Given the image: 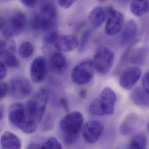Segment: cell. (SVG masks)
<instances>
[{
  "mask_svg": "<svg viewBox=\"0 0 149 149\" xmlns=\"http://www.w3.org/2000/svg\"><path fill=\"white\" fill-rule=\"evenodd\" d=\"M27 24L26 15L18 10L8 11L1 16V31L5 37L12 38L19 35Z\"/></svg>",
  "mask_w": 149,
  "mask_h": 149,
  "instance_id": "cell-1",
  "label": "cell"
},
{
  "mask_svg": "<svg viewBox=\"0 0 149 149\" xmlns=\"http://www.w3.org/2000/svg\"><path fill=\"white\" fill-rule=\"evenodd\" d=\"M58 12L55 6L51 3L41 5L38 13H35L30 20L33 30L49 32L54 30L56 26Z\"/></svg>",
  "mask_w": 149,
  "mask_h": 149,
  "instance_id": "cell-2",
  "label": "cell"
},
{
  "mask_svg": "<svg viewBox=\"0 0 149 149\" xmlns=\"http://www.w3.org/2000/svg\"><path fill=\"white\" fill-rule=\"evenodd\" d=\"M49 95L45 89L40 90L24 104L26 121L38 124L45 113Z\"/></svg>",
  "mask_w": 149,
  "mask_h": 149,
  "instance_id": "cell-3",
  "label": "cell"
},
{
  "mask_svg": "<svg viewBox=\"0 0 149 149\" xmlns=\"http://www.w3.org/2000/svg\"><path fill=\"white\" fill-rule=\"evenodd\" d=\"M116 100L117 97L114 91L110 88H105L91 103L89 111L95 116L111 115L115 111Z\"/></svg>",
  "mask_w": 149,
  "mask_h": 149,
  "instance_id": "cell-4",
  "label": "cell"
},
{
  "mask_svg": "<svg viewBox=\"0 0 149 149\" xmlns=\"http://www.w3.org/2000/svg\"><path fill=\"white\" fill-rule=\"evenodd\" d=\"M83 123V116L77 111L68 114L61 120L59 128L63 135L66 143L71 145L74 142L82 128Z\"/></svg>",
  "mask_w": 149,
  "mask_h": 149,
  "instance_id": "cell-5",
  "label": "cell"
},
{
  "mask_svg": "<svg viewBox=\"0 0 149 149\" xmlns=\"http://www.w3.org/2000/svg\"><path fill=\"white\" fill-rule=\"evenodd\" d=\"M114 58L115 55L111 49L105 46L100 47L92 61L95 70L100 74H108L113 66Z\"/></svg>",
  "mask_w": 149,
  "mask_h": 149,
  "instance_id": "cell-6",
  "label": "cell"
},
{
  "mask_svg": "<svg viewBox=\"0 0 149 149\" xmlns=\"http://www.w3.org/2000/svg\"><path fill=\"white\" fill-rule=\"evenodd\" d=\"M95 70L92 61H84L74 68L72 73V79L75 84L86 85L92 81Z\"/></svg>",
  "mask_w": 149,
  "mask_h": 149,
  "instance_id": "cell-7",
  "label": "cell"
},
{
  "mask_svg": "<svg viewBox=\"0 0 149 149\" xmlns=\"http://www.w3.org/2000/svg\"><path fill=\"white\" fill-rule=\"evenodd\" d=\"M106 23L105 31L110 36L118 34L124 26V16L123 14L112 7L107 8Z\"/></svg>",
  "mask_w": 149,
  "mask_h": 149,
  "instance_id": "cell-8",
  "label": "cell"
},
{
  "mask_svg": "<svg viewBox=\"0 0 149 149\" xmlns=\"http://www.w3.org/2000/svg\"><path fill=\"white\" fill-rule=\"evenodd\" d=\"M10 93L17 99H23L28 97L32 91L30 82L22 76H16L10 81Z\"/></svg>",
  "mask_w": 149,
  "mask_h": 149,
  "instance_id": "cell-9",
  "label": "cell"
},
{
  "mask_svg": "<svg viewBox=\"0 0 149 149\" xmlns=\"http://www.w3.org/2000/svg\"><path fill=\"white\" fill-rule=\"evenodd\" d=\"M103 131V126L97 121L87 122L82 128V135L84 141L89 144L96 143Z\"/></svg>",
  "mask_w": 149,
  "mask_h": 149,
  "instance_id": "cell-10",
  "label": "cell"
},
{
  "mask_svg": "<svg viewBox=\"0 0 149 149\" xmlns=\"http://www.w3.org/2000/svg\"><path fill=\"white\" fill-rule=\"evenodd\" d=\"M141 75L142 71L139 68L130 67L121 75L119 79L120 85L124 89H131L139 80Z\"/></svg>",
  "mask_w": 149,
  "mask_h": 149,
  "instance_id": "cell-11",
  "label": "cell"
},
{
  "mask_svg": "<svg viewBox=\"0 0 149 149\" xmlns=\"http://www.w3.org/2000/svg\"><path fill=\"white\" fill-rule=\"evenodd\" d=\"M30 73L34 83L39 84L44 80L47 73V63L44 58L38 56L34 59L30 66Z\"/></svg>",
  "mask_w": 149,
  "mask_h": 149,
  "instance_id": "cell-12",
  "label": "cell"
},
{
  "mask_svg": "<svg viewBox=\"0 0 149 149\" xmlns=\"http://www.w3.org/2000/svg\"><path fill=\"white\" fill-rule=\"evenodd\" d=\"M8 119L12 125L20 130L26 122L24 105L20 103L12 104L9 109Z\"/></svg>",
  "mask_w": 149,
  "mask_h": 149,
  "instance_id": "cell-13",
  "label": "cell"
},
{
  "mask_svg": "<svg viewBox=\"0 0 149 149\" xmlns=\"http://www.w3.org/2000/svg\"><path fill=\"white\" fill-rule=\"evenodd\" d=\"M138 33V26L134 20H128L124 26L121 32L120 42L122 47H125L132 42Z\"/></svg>",
  "mask_w": 149,
  "mask_h": 149,
  "instance_id": "cell-14",
  "label": "cell"
},
{
  "mask_svg": "<svg viewBox=\"0 0 149 149\" xmlns=\"http://www.w3.org/2000/svg\"><path fill=\"white\" fill-rule=\"evenodd\" d=\"M78 40L73 35L59 36L54 44L55 47L59 51L69 52L78 48Z\"/></svg>",
  "mask_w": 149,
  "mask_h": 149,
  "instance_id": "cell-15",
  "label": "cell"
},
{
  "mask_svg": "<svg viewBox=\"0 0 149 149\" xmlns=\"http://www.w3.org/2000/svg\"><path fill=\"white\" fill-rule=\"evenodd\" d=\"M106 17L107 8L96 6L91 11L89 15L88 20L92 27L97 29L103 24L106 20Z\"/></svg>",
  "mask_w": 149,
  "mask_h": 149,
  "instance_id": "cell-16",
  "label": "cell"
},
{
  "mask_svg": "<svg viewBox=\"0 0 149 149\" xmlns=\"http://www.w3.org/2000/svg\"><path fill=\"white\" fill-rule=\"evenodd\" d=\"M132 102L136 106L142 108H149V93L143 88H135L131 95Z\"/></svg>",
  "mask_w": 149,
  "mask_h": 149,
  "instance_id": "cell-17",
  "label": "cell"
},
{
  "mask_svg": "<svg viewBox=\"0 0 149 149\" xmlns=\"http://www.w3.org/2000/svg\"><path fill=\"white\" fill-rule=\"evenodd\" d=\"M1 147L3 149H20L22 143L15 134L9 131H6L1 136Z\"/></svg>",
  "mask_w": 149,
  "mask_h": 149,
  "instance_id": "cell-18",
  "label": "cell"
},
{
  "mask_svg": "<svg viewBox=\"0 0 149 149\" xmlns=\"http://www.w3.org/2000/svg\"><path fill=\"white\" fill-rule=\"evenodd\" d=\"M50 65L55 72L62 73L66 68L67 59L62 53L55 52L50 58Z\"/></svg>",
  "mask_w": 149,
  "mask_h": 149,
  "instance_id": "cell-19",
  "label": "cell"
},
{
  "mask_svg": "<svg viewBox=\"0 0 149 149\" xmlns=\"http://www.w3.org/2000/svg\"><path fill=\"white\" fill-rule=\"evenodd\" d=\"M139 121V117L134 114H130L124 120L120 128L121 134L127 135L134 131Z\"/></svg>",
  "mask_w": 149,
  "mask_h": 149,
  "instance_id": "cell-20",
  "label": "cell"
},
{
  "mask_svg": "<svg viewBox=\"0 0 149 149\" xmlns=\"http://www.w3.org/2000/svg\"><path fill=\"white\" fill-rule=\"evenodd\" d=\"M131 12L137 17H141L149 11V0H132L130 5Z\"/></svg>",
  "mask_w": 149,
  "mask_h": 149,
  "instance_id": "cell-21",
  "label": "cell"
},
{
  "mask_svg": "<svg viewBox=\"0 0 149 149\" xmlns=\"http://www.w3.org/2000/svg\"><path fill=\"white\" fill-rule=\"evenodd\" d=\"M148 50L146 48L136 49L132 51L129 56L130 61L134 65L142 63L146 57Z\"/></svg>",
  "mask_w": 149,
  "mask_h": 149,
  "instance_id": "cell-22",
  "label": "cell"
},
{
  "mask_svg": "<svg viewBox=\"0 0 149 149\" xmlns=\"http://www.w3.org/2000/svg\"><path fill=\"white\" fill-rule=\"evenodd\" d=\"M148 144V139L145 135L141 134L134 136L130 141L129 148L130 149H146Z\"/></svg>",
  "mask_w": 149,
  "mask_h": 149,
  "instance_id": "cell-23",
  "label": "cell"
},
{
  "mask_svg": "<svg viewBox=\"0 0 149 149\" xmlns=\"http://www.w3.org/2000/svg\"><path fill=\"white\" fill-rule=\"evenodd\" d=\"M18 51L20 56L26 59L30 58L33 55L34 47L30 42L24 41L19 45Z\"/></svg>",
  "mask_w": 149,
  "mask_h": 149,
  "instance_id": "cell-24",
  "label": "cell"
},
{
  "mask_svg": "<svg viewBox=\"0 0 149 149\" xmlns=\"http://www.w3.org/2000/svg\"><path fill=\"white\" fill-rule=\"evenodd\" d=\"M16 44L12 38L4 37L3 39L1 41V55L8 54L13 53L15 52Z\"/></svg>",
  "mask_w": 149,
  "mask_h": 149,
  "instance_id": "cell-25",
  "label": "cell"
},
{
  "mask_svg": "<svg viewBox=\"0 0 149 149\" xmlns=\"http://www.w3.org/2000/svg\"><path fill=\"white\" fill-rule=\"evenodd\" d=\"M3 59V63L5 65L11 68H18L20 66V63L13 53H8L1 55Z\"/></svg>",
  "mask_w": 149,
  "mask_h": 149,
  "instance_id": "cell-26",
  "label": "cell"
},
{
  "mask_svg": "<svg viewBox=\"0 0 149 149\" xmlns=\"http://www.w3.org/2000/svg\"><path fill=\"white\" fill-rule=\"evenodd\" d=\"M91 34L92 30L91 29H87L85 30L82 33L81 37V40L78 42V46L77 48L79 52H83L85 51Z\"/></svg>",
  "mask_w": 149,
  "mask_h": 149,
  "instance_id": "cell-27",
  "label": "cell"
},
{
  "mask_svg": "<svg viewBox=\"0 0 149 149\" xmlns=\"http://www.w3.org/2000/svg\"><path fill=\"white\" fill-rule=\"evenodd\" d=\"M41 149H63V146L56 138L51 137L41 145Z\"/></svg>",
  "mask_w": 149,
  "mask_h": 149,
  "instance_id": "cell-28",
  "label": "cell"
},
{
  "mask_svg": "<svg viewBox=\"0 0 149 149\" xmlns=\"http://www.w3.org/2000/svg\"><path fill=\"white\" fill-rule=\"evenodd\" d=\"M48 33L47 34L45 38V42H47L48 44L54 45L55 42H56L58 38L59 37L58 33L55 30H52Z\"/></svg>",
  "mask_w": 149,
  "mask_h": 149,
  "instance_id": "cell-29",
  "label": "cell"
},
{
  "mask_svg": "<svg viewBox=\"0 0 149 149\" xmlns=\"http://www.w3.org/2000/svg\"><path fill=\"white\" fill-rule=\"evenodd\" d=\"M1 93H0V98L3 99L5 98L6 95L10 93V85L5 82H1Z\"/></svg>",
  "mask_w": 149,
  "mask_h": 149,
  "instance_id": "cell-30",
  "label": "cell"
},
{
  "mask_svg": "<svg viewBox=\"0 0 149 149\" xmlns=\"http://www.w3.org/2000/svg\"><path fill=\"white\" fill-rule=\"evenodd\" d=\"M77 0H58V2L61 6L64 9L70 8Z\"/></svg>",
  "mask_w": 149,
  "mask_h": 149,
  "instance_id": "cell-31",
  "label": "cell"
},
{
  "mask_svg": "<svg viewBox=\"0 0 149 149\" xmlns=\"http://www.w3.org/2000/svg\"><path fill=\"white\" fill-rule=\"evenodd\" d=\"M142 85L143 89L149 93V72L144 75L142 78Z\"/></svg>",
  "mask_w": 149,
  "mask_h": 149,
  "instance_id": "cell-32",
  "label": "cell"
},
{
  "mask_svg": "<svg viewBox=\"0 0 149 149\" xmlns=\"http://www.w3.org/2000/svg\"><path fill=\"white\" fill-rule=\"evenodd\" d=\"M20 2L26 6L33 8L37 3L39 0H20Z\"/></svg>",
  "mask_w": 149,
  "mask_h": 149,
  "instance_id": "cell-33",
  "label": "cell"
},
{
  "mask_svg": "<svg viewBox=\"0 0 149 149\" xmlns=\"http://www.w3.org/2000/svg\"><path fill=\"white\" fill-rule=\"evenodd\" d=\"M5 64L2 61L1 62V66H0V79L2 80L3 79L7 74V70L6 68Z\"/></svg>",
  "mask_w": 149,
  "mask_h": 149,
  "instance_id": "cell-34",
  "label": "cell"
},
{
  "mask_svg": "<svg viewBox=\"0 0 149 149\" xmlns=\"http://www.w3.org/2000/svg\"><path fill=\"white\" fill-rule=\"evenodd\" d=\"M60 103L61 105L62 106V108L65 110V111H68L69 110V104L68 102L65 98H62L60 100Z\"/></svg>",
  "mask_w": 149,
  "mask_h": 149,
  "instance_id": "cell-35",
  "label": "cell"
},
{
  "mask_svg": "<svg viewBox=\"0 0 149 149\" xmlns=\"http://www.w3.org/2000/svg\"><path fill=\"white\" fill-rule=\"evenodd\" d=\"M41 145H40L38 143H31L27 146V149H41Z\"/></svg>",
  "mask_w": 149,
  "mask_h": 149,
  "instance_id": "cell-36",
  "label": "cell"
},
{
  "mask_svg": "<svg viewBox=\"0 0 149 149\" xmlns=\"http://www.w3.org/2000/svg\"><path fill=\"white\" fill-rule=\"evenodd\" d=\"M3 115H4V108L2 106H1L0 107V118H1V120H2L3 118Z\"/></svg>",
  "mask_w": 149,
  "mask_h": 149,
  "instance_id": "cell-37",
  "label": "cell"
},
{
  "mask_svg": "<svg viewBox=\"0 0 149 149\" xmlns=\"http://www.w3.org/2000/svg\"><path fill=\"white\" fill-rule=\"evenodd\" d=\"M86 94V92L85 90H82L79 92V96L82 97H84L85 96Z\"/></svg>",
  "mask_w": 149,
  "mask_h": 149,
  "instance_id": "cell-38",
  "label": "cell"
},
{
  "mask_svg": "<svg viewBox=\"0 0 149 149\" xmlns=\"http://www.w3.org/2000/svg\"><path fill=\"white\" fill-rule=\"evenodd\" d=\"M117 1H120V2H123V3H124V2H127V1H129V0H117Z\"/></svg>",
  "mask_w": 149,
  "mask_h": 149,
  "instance_id": "cell-39",
  "label": "cell"
},
{
  "mask_svg": "<svg viewBox=\"0 0 149 149\" xmlns=\"http://www.w3.org/2000/svg\"><path fill=\"white\" fill-rule=\"evenodd\" d=\"M148 131H149V124H148Z\"/></svg>",
  "mask_w": 149,
  "mask_h": 149,
  "instance_id": "cell-40",
  "label": "cell"
}]
</instances>
